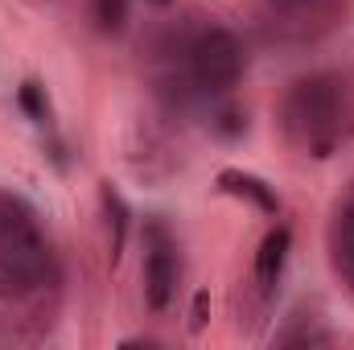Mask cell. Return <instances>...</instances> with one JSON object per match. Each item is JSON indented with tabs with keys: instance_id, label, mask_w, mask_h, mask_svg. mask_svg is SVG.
<instances>
[{
	"instance_id": "cell-9",
	"label": "cell",
	"mask_w": 354,
	"mask_h": 350,
	"mask_svg": "<svg viewBox=\"0 0 354 350\" xmlns=\"http://www.w3.org/2000/svg\"><path fill=\"white\" fill-rule=\"evenodd\" d=\"M95 21L103 33H120L128 21V0H95Z\"/></svg>"
},
{
	"instance_id": "cell-4",
	"label": "cell",
	"mask_w": 354,
	"mask_h": 350,
	"mask_svg": "<svg viewBox=\"0 0 354 350\" xmlns=\"http://www.w3.org/2000/svg\"><path fill=\"white\" fill-rule=\"evenodd\" d=\"M177 293V252L169 243V235L161 227H153V243L145 256V301L153 313H165Z\"/></svg>"
},
{
	"instance_id": "cell-7",
	"label": "cell",
	"mask_w": 354,
	"mask_h": 350,
	"mask_svg": "<svg viewBox=\"0 0 354 350\" xmlns=\"http://www.w3.org/2000/svg\"><path fill=\"white\" fill-rule=\"evenodd\" d=\"M330 248H334V268L346 276V284L354 288V194L338 206V214H334Z\"/></svg>"
},
{
	"instance_id": "cell-10",
	"label": "cell",
	"mask_w": 354,
	"mask_h": 350,
	"mask_svg": "<svg viewBox=\"0 0 354 350\" xmlns=\"http://www.w3.org/2000/svg\"><path fill=\"white\" fill-rule=\"evenodd\" d=\"M17 99H21V107H25L33 120H46V116H50V103H46V95H41V87H37V83H21Z\"/></svg>"
},
{
	"instance_id": "cell-12",
	"label": "cell",
	"mask_w": 354,
	"mask_h": 350,
	"mask_svg": "<svg viewBox=\"0 0 354 350\" xmlns=\"http://www.w3.org/2000/svg\"><path fill=\"white\" fill-rule=\"evenodd\" d=\"M276 8H284V12H305V8H322L326 0H272Z\"/></svg>"
},
{
	"instance_id": "cell-1",
	"label": "cell",
	"mask_w": 354,
	"mask_h": 350,
	"mask_svg": "<svg viewBox=\"0 0 354 350\" xmlns=\"http://www.w3.org/2000/svg\"><path fill=\"white\" fill-rule=\"evenodd\" d=\"M54 293L58 260L37 210L17 194H0V322L37 317Z\"/></svg>"
},
{
	"instance_id": "cell-11",
	"label": "cell",
	"mask_w": 354,
	"mask_h": 350,
	"mask_svg": "<svg viewBox=\"0 0 354 350\" xmlns=\"http://www.w3.org/2000/svg\"><path fill=\"white\" fill-rule=\"evenodd\" d=\"M206 317H210V293H206V288H202V293H198V297H194V313H189V330H194V334H198V330H202V326H206Z\"/></svg>"
},
{
	"instance_id": "cell-13",
	"label": "cell",
	"mask_w": 354,
	"mask_h": 350,
	"mask_svg": "<svg viewBox=\"0 0 354 350\" xmlns=\"http://www.w3.org/2000/svg\"><path fill=\"white\" fill-rule=\"evenodd\" d=\"M153 4H169V0H153Z\"/></svg>"
},
{
	"instance_id": "cell-5",
	"label": "cell",
	"mask_w": 354,
	"mask_h": 350,
	"mask_svg": "<svg viewBox=\"0 0 354 350\" xmlns=\"http://www.w3.org/2000/svg\"><path fill=\"white\" fill-rule=\"evenodd\" d=\"M218 190L223 194H235V198H248L256 210H264V214H280V198H276V190L268 185L264 177L256 174H243V169H223L218 174Z\"/></svg>"
},
{
	"instance_id": "cell-8",
	"label": "cell",
	"mask_w": 354,
	"mask_h": 350,
	"mask_svg": "<svg viewBox=\"0 0 354 350\" xmlns=\"http://www.w3.org/2000/svg\"><path fill=\"white\" fill-rule=\"evenodd\" d=\"M99 202H103V214H107V235H111V264L124 256V243H128V223H132V210L128 202L120 198V190H111V181H103L99 190Z\"/></svg>"
},
{
	"instance_id": "cell-3",
	"label": "cell",
	"mask_w": 354,
	"mask_h": 350,
	"mask_svg": "<svg viewBox=\"0 0 354 350\" xmlns=\"http://www.w3.org/2000/svg\"><path fill=\"white\" fill-rule=\"evenodd\" d=\"M189 79L210 95H227L243 79V42L223 25L202 29L189 46Z\"/></svg>"
},
{
	"instance_id": "cell-6",
	"label": "cell",
	"mask_w": 354,
	"mask_h": 350,
	"mask_svg": "<svg viewBox=\"0 0 354 350\" xmlns=\"http://www.w3.org/2000/svg\"><path fill=\"white\" fill-rule=\"evenodd\" d=\"M288 248H292V231H288V227H272L264 235V243H260V252H256V280H260L264 293L280 280L284 260H288Z\"/></svg>"
},
{
	"instance_id": "cell-2",
	"label": "cell",
	"mask_w": 354,
	"mask_h": 350,
	"mask_svg": "<svg viewBox=\"0 0 354 350\" xmlns=\"http://www.w3.org/2000/svg\"><path fill=\"white\" fill-rule=\"evenodd\" d=\"M346 83L330 71L297 79L280 103L284 136L309 157H334L346 136Z\"/></svg>"
}]
</instances>
